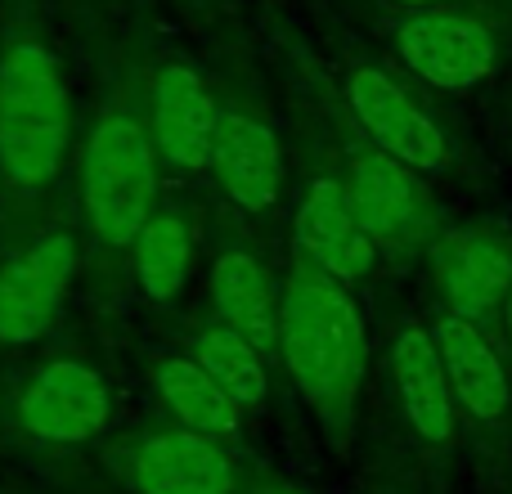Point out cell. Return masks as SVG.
<instances>
[{"instance_id":"1","label":"cell","mask_w":512,"mask_h":494,"mask_svg":"<svg viewBox=\"0 0 512 494\" xmlns=\"http://www.w3.org/2000/svg\"><path fill=\"white\" fill-rule=\"evenodd\" d=\"M279 351L297 391L342 432L355 414L364 378V324L342 283L297 274L279 306Z\"/></svg>"},{"instance_id":"2","label":"cell","mask_w":512,"mask_h":494,"mask_svg":"<svg viewBox=\"0 0 512 494\" xmlns=\"http://www.w3.org/2000/svg\"><path fill=\"white\" fill-rule=\"evenodd\" d=\"M72 104L63 63L41 36L0 50V176L14 189H41L63 167Z\"/></svg>"},{"instance_id":"3","label":"cell","mask_w":512,"mask_h":494,"mask_svg":"<svg viewBox=\"0 0 512 494\" xmlns=\"http://www.w3.org/2000/svg\"><path fill=\"white\" fill-rule=\"evenodd\" d=\"M81 203L99 243L135 247L149 230L153 203H158V167L153 144L135 117L113 113L90 131L86 158H81Z\"/></svg>"},{"instance_id":"4","label":"cell","mask_w":512,"mask_h":494,"mask_svg":"<svg viewBox=\"0 0 512 494\" xmlns=\"http://www.w3.org/2000/svg\"><path fill=\"white\" fill-rule=\"evenodd\" d=\"M77 270V243L68 230H50L0 265V342L27 346L59 319Z\"/></svg>"},{"instance_id":"5","label":"cell","mask_w":512,"mask_h":494,"mask_svg":"<svg viewBox=\"0 0 512 494\" xmlns=\"http://www.w3.org/2000/svg\"><path fill=\"white\" fill-rule=\"evenodd\" d=\"M346 104L360 131L378 144V153L405 162L414 171H445L450 167V140L441 126L409 99L400 81H391L382 68H355L346 77Z\"/></svg>"},{"instance_id":"6","label":"cell","mask_w":512,"mask_h":494,"mask_svg":"<svg viewBox=\"0 0 512 494\" xmlns=\"http://www.w3.org/2000/svg\"><path fill=\"white\" fill-rule=\"evenodd\" d=\"M396 54L414 77H423L436 90H472L495 72L499 41L481 18L472 14H441L427 9L400 23Z\"/></svg>"},{"instance_id":"7","label":"cell","mask_w":512,"mask_h":494,"mask_svg":"<svg viewBox=\"0 0 512 494\" xmlns=\"http://www.w3.org/2000/svg\"><path fill=\"white\" fill-rule=\"evenodd\" d=\"M18 418L32 436L54 445L90 441L113 418V396L108 382L81 360H54L32 373L18 400Z\"/></svg>"},{"instance_id":"8","label":"cell","mask_w":512,"mask_h":494,"mask_svg":"<svg viewBox=\"0 0 512 494\" xmlns=\"http://www.w3.org/2000/svg\"><path fill=\"white\" fill-rule=\"evenodd\" d=\"M297 243L306 252V261L333 283L364 279L378 261V243L355 216L342 180H315L306 189V198L297 207Z\"/></svg>"},{"instance_id":"9","label":"cell","mask_w":512,"mask_h":494,"mask_svg":"<svg viewBox=\"0 0 512 494\" xmlns=\"http://www.w3.org/2000/svg\"><path fill=\"white\" fill-rule=\"evenodd\" d=\"M436 283L459 319H486L512 292V247L495 230H450L436 239Z\"/></svg>"},{"instance_id":"10","label":"cell","mask_w":512,"mask_h":494,"mask_svg":"<svg viewBox=\"0 0 512 494\" xmlns=\"http://www.w3.org/2000/svg\"><path fill=\"white\" fill-rule=\"evenodd\" d=\"M346 194H351L355 216L373 234V243L405 247L432 230V194L423 189L414 167L387 158V153H373V158L355 162L351 180H346Z\"/></svg>"},{"instance_id":"11","label":"cell","mask_w":512,"mask_h":494,"mask_svg":"<svg viewBox=\"0 0 512 494\" xmlns=\"http://www.w3.org/2000/svg\"><path fill=\"white\" fill-rule=\"evenodd\" d=\"M212 171L234 207L265 212V207H274L283 185L279 135L265 122H256V117L239 113V108H225L212 140Z\"/></svg>"},{"instance_id":"12","label":"cell","mask_w":512,"mask_h":494,"mask_svg":"<svg viewBox=\"0 0 512 494\" xmlns=\"http://www.w3.org/2000/svg\"><path fill=\"white\" fill-rule=\"evenodd\" d=\"M216 108L207 81L185 63H167L153 81V131H158V149L167 153L176 167L203 171L212 167V140H216Z\"/></svg>"},{"instance_id":"13","label":"cell","mask_w":512,"mask_h":494,"mask_svg":"<svg viewBox=\"0 0 512 494\" xmlns=\"http://www.w3.org/2000/svg\"><path fill=\"white\" fill-rule=\"evenodd\" d=\"M391 378H396V396L405 409V423L427 445H450L454 441V387L445 378L436 337L427 328L409 324L400 328L396 346H391Z\"/></svg>"},{"instance_id":"14","label":"cell","mask_w":512,"mask_h":494,"mask_svg":"<svg viewBox=\"0 0 512 494\" xmlns=\"http://www.w3.org/2000/svg\"><path fill=\"white\" fill-rule=\"evenodd\" d=\"M432 337H436V351H441L445 378L454 387V400L472 418H481V423H499L512 405V382L499 351L486 342V333L472 319L445 315L432 328Z\"/></svg>"},{"instance_id":"15","label":"cell","mask_w":512,"mask_h":494,"mask_svg":"<svg viewBox=\"0 0 512 494\" xmlns=\"http://www.w3.org/2000/svg\"><path fill=\"white\" fill-rule=\"evenodd\" d=\"M135 486L140 494H230L234 463L212 436L158 432L135 454Z\"/></svg>"},{"instance_id":"16","label":"cell","mask_w":512,"mask_h":494,"mask_svg":"<svg viewBox=\"0 0 512 494\" xmlns=\"http://www.w3.org/2000/svg\"><path fill=\"white\" fill-rule=\"evenodd\" d=\"M212 301L221 310V324L243 333L248 342L261 346L279 342V301L265 279V270L248 252H221L212 265Z\"/></svg>"},{"instance_id":"17","label":"cell","mask_w":512,"mask_h":494,"mask_svg":"<svg viewBox=\"0 0 512 494\" xmlns=\"http://www.w3.org/2000/svg\"><path fill=\"white\" fill-rule=\"evenodd\" d=\"M158 391L167 409L185 423V432L212 436V441H234L243 432V409L230 400V391L212 378L198 360H162L158 364Z\"/></svg>"},{"instance_id":"18","label":"cell","mask_w":512,"mask_h":494,"mask_svg":"<svg viewBox=\"0 0 512 494\" xmlns=\"http://www.w3.org/2000/svg\"><path fill=\"white\" fill-rule=\"evenodd\" d=\"M194 351H198L194 360L203 364L225 391H230V400L239 409L265 405V396H270V378H265L261 351H256L243 333H234V328H225V324L207 328V333H198Z\"/></svg>"},{"instance_id":"19","label":"cell","mask_w":512,"mask_h":494,"mask_svg":"<svg viewBox=\"0 0 512 494\" xmlns=\"http://www.w3.org/2000/svg\"><path fill=\"white\" fill-rule=\"evenodd\" d=\"M189 279V230L180 216H153L135 243V283L149 301L180 297Z\"/></svg>"},{"instance_id":"20","label":"cell","mask_w":512,"mask_h":494,"mask_svg":"<svg viewBox=\"0 0 512 494\" xmlns=\"http://www.w3.org/2000/svg\"><path fill=\"white\" fill-rule=\"evenodd\" d=\"M391 5H405V9H441V5H450V0H391Z\"/></svg>"},{"instance_id":"21","label":"cell","mask_w":512,"mask_h":494,"mask_svg":"<svg viewBox=\"0 0 512 494\" xmlns=\"http://www.w3.org/2000/svg\"><path fill=\"white\" fill-rule=\"evenodd\" d=\"M504 324H508V342H512V292H508V301H504Z\"/></svg>"},{"instance_id":"22","label":"cell","mask_w":512,"mask_h":494,"mask_svg":"<svg viewBox=\"0 0 512 494\" xmlns=\"http://www.w3.org/2000/svg\"><path fill=\"white\" fill-rule=\"evenodd\" d=\"M274 494H279V490H274Z\"/></svg>"}]
</instances>
